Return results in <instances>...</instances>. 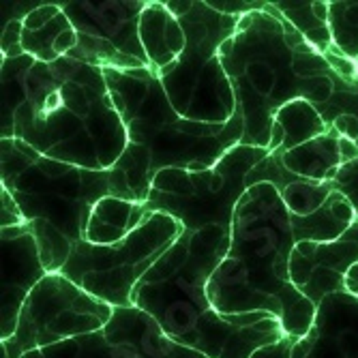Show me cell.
Segmentation results:
<instances>
[{"mask_svg": "<svg viewBox=\"0 0 358 358\" xmlns=\"http://www.w3.org/2000/svg\"><path fill=\"white\" fill-rule=\"evenodd\" d=\"M112 315L114 307L90 296L64 275L48 273L26 299L15 335L0 341V358H22L28 352L96 333L108 327Z\"/></svg>", "mask_w": 358, "mask_h": 358, "instance_id": "obj_10", "label": "cell"}, {"mask_svg": "<svg viewBox=\"0 0 358 358\" xmlns=\"http://www.w3.org/2000/svg\"><path fill=\"white\" fill-rule=\"evenodd\" d=\"M58 5L78 32V48L69 58L101 69L150 67L140 39V17L148 0H78Z\"/></svg>", "mask_w": 358, "mask_h": 358, "instance_id": "obj_11", "label": "cell"}, {"mask_svg": "<svg viewBox=\"0 0 358 358\" xmlns=\"http://www.w3.org/2000/svg\"><path fill=\"white\" fill-rule=\"evenodd\" d=\"M103 76L127 129V148L110 170L114 198L146 204L159 172L206 170L243 142L238 108L227 124L193 122L172 108L152 67L103 69Z\"/></svg>", "mask_w": 358, "mask_h": 358, "instance_id": "obj_4", "label": "cell"}, {"mask_svg": "<svg viewBox=\"0 0 358 358\" xmlns=\"http://www.w3.org/2000/svg\"><path fill=\"white\" fill-rule=\"evenodd\" d=\"M148 215L144 204L108 195L90 213L86 225V238L92 245H112L122 241L129 232L136 230Z\"/></svg>", "mask_w": 358, "mask_h": 358, "instance_id": "obj_21", "label": "cell"}, {"mask_svg": "<svg viewBox=\"0 0 358 358\" xmlns=\"http://www.w3.org/2000/svg\"><path fill=\"white\" fill-rule=\"evenodd\" d=\"M292 358H358V296L337 292L324 299L311 331L294 343Z\"/></svg>", "mask_w": 358, "mask_h": 358, "instance_id": "obj_16", "label": "cell"}, {"mask_svg": "<svg viewBox=\"0 0 358 358\" xmlns=\"http://www.w3.org/2000/svg\"><path fill=\"white\" fill-rule=\"evenodd\" d=\"M140 39L155 71L170 67L187 45L180 20L166 7L164 0H148L140 17Z\"/></svg>", "mask_w": 358, "mask_h": 358, "instance_id": "obj_19", "label": "cell"}, {"mask_svg": "<svg viewBox=\"0 0 358 358\" xmlns=\"http://www.w3.org/2000/svg\"><path fill=\"white\" fill-rule=\"evenodd\" d=\"M358 264V245L301 241L289 255V281L315 307L331 294L348 292V273Z\"/></svg>", "mask_w": 358, "mask_h": 358, "instance_id": "obj_15", "label": "cell"}, {"mask_svg": "<svg viewBox=\"0 0 358 358\" xmlns=\"http://www.w3.org/2000/svg\"><path fill=\"white\" fill-rule=\"evenodd\" d=\"M329 26L335 50L358 62V0H329Z\"/></svg>", "mask_w": 358, "mask_h": 358, "instance_id": "obj_23", "label": "cell"}, {"mask_svg": "<svg viewBox=\"0 0 358 358\" xmlns=\"http://www.w3.org/2000/svg\"><path fill=\"white\" fill-rule=\"evenodd\" d=\"M187 45L170 67L157 71L172 108L187 120L227 124L236 114V94L227 78L221 48L230 39L241 17L223 15L204 0H193L178 17Z\"/></svg>", "mask_w": 358, "mask_h": 358, "instance_id": "obj_7", "label": "cell"}, {"mask_svg": "<svg viewBox=\"0 0 358 358\" xmlns=\"http://www.w3.org/2000/svg\"><path fill=\"white\" fill-rule=\"evenodd\" d=\"M289 213L271 182L251 187L234 213L230 249L208 281V299L221 315L266 313L287 337L303 339L317 307L289 281V255L296 247Z\"/></svg>", "mask_w": 358, "mask_h": 358, "instance_id": "obj_5", "label": "cell"}, {"mask_svg": "<svg viewBox=\"0 0 358 358\" xmlns=\"http://www.w3.org/2000/svg\"><path fill=\"white\" fill-rule=\"evenodd\" d=\"M299 339L294 337H283L281 341L273 343V345H266L262 350H257L251 358H292V350H294V343Z\"/></svg>", "mask_w": 358, "mask_h": 358, "instance_id": "obj_27", "label": "cell"}, {"mask_svg": "<svg viewBox=\"0 0 358 358\" xmlns=\"http://www.w3.org/2000/svg\"><path fill=\"white\" fill-rule=\"evenodd\" d=\"M268 155L266 148L238 144L206 170H164L155 176L144 206L148 213L176 219L185 232H198L208 225L232 232L238 202L249 191L247 176Z\"/></svg>", "mask_w": 358, "mask_h": 358, "instance_id": "obj_8", "label": "cell"}, {"mask_svg": "<svg viewBox=\"0 0 358 358\" xmlns=\"http://www.w3.org/2000/svg\"><path fill=\"white\" fill-rule=\"evenodd\" d=\"M273 7L294 26L305 41L320 54L331 52L333 35L329 26V0H317V3H289V0H271Z\"/></svg>", "mask_w": 358, "mask_h": 358, "instance_id": "obj_22", "label": "cell"}, {"mask_svg": "<svg viewBox=\"0 0 358 358\" xmlns=\"http://www.w3.org/2000/svg\"><path fill=\"white\" fill-rule=\"evenodd\" d=\"M182 234L185 227L176 219L148 213L136 230L118 243H78L60 275L114 309L134 307L138 283Z\"/></svg>", "mask_w": 358, "mask_h": 358, "instance_id": "obj_9", "label": "cell"}, {"mask_svg": "<svg viewBox=\"0 0 358 358\" xmlns=\"http://www.w3.org/2000/svg\"><path fill=\"white\" fill-rule=\"evenodd\" d=\"M333 185H335V189H337L339 193L345 195L348 202L352 204V208L356 210V223L350 227V232H348L343 238L358 245V159L350 161V164H345V166L337 172Z\"/></svg>", "mask_w": 358, "mask_h": 358, "instance_id": "obj_24", "label": "cell"}, {"mask_svg": "<svg viewBox=\"0 0 358 358\" xmlns=\"http://www.w3.org/2000/svg\"><path fill=\"white\" fill-rule=\"evenodd\" d=\"M22 358H206L174 343L159 324L134 307L114 309L108 327L62 343L28 352Z\"/></svg>", "mask_w": 358, "mask_h": 358, "instance_id": "obj_13", "label": "cell"}, {"mask_svg": "<svg viewBox=\"0 0 358 358\" xmlns=\"http://www.w3.org/2000/svg\"><path fill=\"white\" fill-rule=\"evenodd\" d=\"M279 155L292 174L315 182H333L345 164L358 159V148L354 142L329 131L294 150Z\"/></svg>", "mask_w": 358, "mask_h": 358, "instance_id": "obj_18", "label": "cell"}, {"mask_svg": "<svg viewBox=\"0 0 358 358\" xmlns=\"http://www.w3.org/2000/svg\"><path fill=\"white\" fill-rule=\"evenodd\" d=\"M78 48V32L58 3H45L22 17V50L39 62H56Z\"/></svg>", "mask_w": 358, "mask_h": 358, "instance_id": "obj_17", "label": "cell"}, {"mask_svg": "<svg viewBox=\"0 0 358 358\" xmlns=\"http://www.w3.org/2000/svg\"><path fill=\"white\" fill-rule=\"evenodd\" d=\"M259 182H271L279 191L299 243L339 241L356 223V210L333 182H315L292 174L279 152H271L247 176L249 189Z\"/></svg>", "mask_w": 358, "mask_h": 358, "instance_id": "obj_12", "label": "cell"}, {"mask_svg": "<svg viewBox=\"0 0 358 358\" xmlns=\"http://www.w3.org/2000/svg\"><path fill=\"white\" fill-rule=\"evenodd\" d=\"M0 52H3V58L24 56V50H22V17L5 24L3 37H0Z\"/></svg>", "mask_w": 358, "mask_h": 358, "instance_id": "obj_26", "label": "cell"}, {"mask_svg": "<svg viewBox=\"0 0 358 358\" xmlns=\"http://www.w3.org/2000/svg\"><path fill=\"white\" fill-rule=\"evenodd\" d=\"M3 189L17 204L48 273H60L86 238L92 208L112 195L110 170L94 172L39 155L22 140H0Z\"/></svg>", "mask_w": 358, "mask_h": 358, "instance_id": "obj_6", "label": "cell"}, {"mask_svg": "<svg viewBox=\"0 0 358 358\" xmlns=\"http://www.w3.org/2000/svg\"><path fill=\"white\" fill-rule=\"evenodd\" d=\"M324 134H329V124L313 103L305 99L289 101L275 116L268 152L294 150Z\"/></svg>", "mask_w": 358, "mask_h": 358, "instance_id": "obj_20", "label": "cell"}, {"mask_svg": "<svg viewBox=\"0 0 358 358\" xmlns=\"http://www.w3.org/2000/svg\"><path fill=\"white\" fill-rule=\"evenodd\" d=\"M221 62L245 120L241 144L266 150L283 106L296 99L322 106L341 90L358 88V80L341 78L271 0L238 20L236 32L221 48Z\"/></svg>", "mask_w": 358, "mask_h": 358, "instance_id": "obj_3", "label": "cell"}, {"mask_svg": "<svg viewBox=\"0 0 358 358\" xmlns=\"http://www.w3.org/2000/svg\"><path fill=\"white\" fill-rule=\"evenodd\" d=\"M22 140L39 155L106 172L127 148V129L101 67L64 56L39 62L3 58L0 140Z\"/></svg>", "mask_w": 358, "mask_h": 358, "instance_id": "obj_1", "label": "cell"}, {"mask_svg": "<svg viewBox=\"0 0 358 358\" xmlns=\"http://www.w3.org/2000/svg\"><path fill=\"white\" fill-rule=\"evenodd\" d=\"M204 3L223 15H234V17H243L266 7V0H249V3H245V0H232V3L230 0H204Z\"/></svg>", "mask_w": 358, "mask_h": 358, "instance_id": "obj_25", "label": "cell"}, {"mask_svg": "<svg viewBox=\"0 0 358 358\" xmlns=\"http://www.w3.org/2000/svg\"><path fill=\"white\" fill-rule=\"evenodd\" d=\"M230 249L219 225L185 232L138 283L134 305L148 313L174 343L206 358H251L285 337L266 313L221 315L208 299V281Z\"/></svg>", "mask_w": 358, "mask_h": 358, "instance_id": "obj_2", "label": "cell"}, {"mask_svg": "<svg viewBox=\"0 0 358 358\" xmlns=\"http://www.w3.org/2000/svg\"><path fill=\"white\" fill-rule=\"evenodd\" d=\"M48 271L26 223L0 227V341L15 335L22 307Z\"/></svg>", "mask_w": 358, "mask_h": 358, "instance_id": "obj_14", "label": "cell"}]
</instances>
